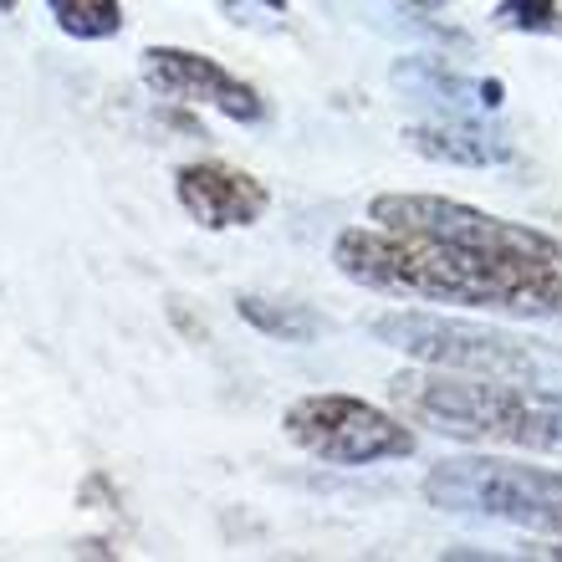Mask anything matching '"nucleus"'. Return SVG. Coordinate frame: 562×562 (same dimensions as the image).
<instances>
[{"label": "nucleus", "mask_w": 562, "mask_h": 562, "mask_svg": "<svg viewBox=\"0 0 562 562\" xmlns=\"http://www.w3.org/2000/svg\"><path fill=\"white\" fill-rule=\"evenodd\" d=\"M333 267L379 296L445 302V307L502 312V317H558L562 312V251H512V246H465V240L348 225L333 240Z\"/></svg>", "instance_id": "1"}, {"label": "nucleus", "mask_w": 562, "mask_h": 562, "mask_svg": "<svg viewBox=\"0 0 562 562\" xmlns=\"http://www.w3.org/2000/svg\"><path fill=\"white\" fill-rule=\"evenodd\" d=\"M491 21L517 36H558L562 31V0H496Z\"/></svg>", "instance_id": "13"}, {"label": "nucleus", "mask_w": 562, "mask_h": 562, "mask_svg": "<svg viewBox=\"0 0 562 562\" xmlns=\"http://www.w3.org/2000/svg\"><path fill=\"white\" fill-rule=\"evenodd\" d=\"M394 82H400L404 92L425 98V103L465 108V113H496V108H502V82L460 77L445 57H404L400 67H394Z\"/></svg>", "instance_id": "10"}, {"label": "nucleus", "mask_w": 562, "mask_h": 562, "mask_svg": "<svg viewBox=\"0 0 562 562\" xmlns=\"http://www.w3.org/2000/svg\"><path fill=\"white\" fill-rule=\"evenodd\" d=\"M15 5H21V0H0V11H15Z\"/></svg>", "instance_id": "15"}, {"label": "nucleus", "mask_w": 562, "mask_h": 562, "mask_svg": "<svg viewBox=\"0 0 562 562\" xmlns=\"http://www.w3.org/2000/svg\"><path fill=\"white\" fill-rule=\"evenodd\" d=\"M389 404L409 425L460 445L562 450V384H517L486 373L415 369L389 379Z\"/></svg>", "instance_id": "2"}, {"label": "nucleus", "mask_w": 562, "mask_h": 562, "mask_svg": "<svg viewBox=\"0 0 562 562\" xmlns=\"http://www.w3.org/2000/svg\"><path fill=\"white\" fill-rule=\"evenodd\" d=\"M281 429L296 450H307L323 465H379V460L415 456L409 419L358 394H338V389L292 400L281 415Z\"/></svg>", "instance_id": "5"}, {"label": "nucleus", "mask_w": 562, "mask_h": 562, "mask_svg": "<svg viewBox=\"0 0 562 562\" xmlns=\"http://www.w3.org/2000/svg\"><path fill=\"white\" fill-rule=\"evenodd\" d=\"M369 333L384 348H400L425 369L486 373V379H517V384H562V348L537 338H517L506 327L460 323L440 312H379Z\"/></svg>", "instance_id": "3"}, {"label": "nucleus", "mask_w": 562, "mask_h": 562, "mask_svg": "<svg viewBox=\"0 0 562 562\" xmlns=\"http://www.w3.org/2000/svg\"><path fill=\"white\" fill-rule=\"evenodd\" d=\"M138 77L144 88L164 103L184 108H210L231 123H267V98L236 77L225 61L190 52V46H144L138 52Z\"/></svg>", "instance_id": "6"}, {"label": "nucleus", "mask_w": 562, "mask_h": 562, "mask_svg": "<svg viewBox=\"0 0 562 562\" xmlns=\"http://www.w3.org/2000/svg\"><path fill=\"white\" fill-rule=\"evenodd\" d=\"M404 144L415 148L419 159L460 164V169H496V164L517 159V144L502 123H491L486 113H465V108H445L425 123H409Z\"/></svg>", "instance_id": "9"}, {"label": "nucleus", "mask_w": 562, "mask_h": 562, "mask_svg": "<svg viewBox=\"0 0 562 562\" xmlns=\"http://www.w3.org/2000/svg\"><path fill=\"white\" fill-rule=\"evenodd\" d=\"M404 5H409V11H445L450 0H404Z\"/></svg>", "instance_id": "14"}, {"label": "nucleus", "mask_w": 562, "mask_h": 562, "mask_svg": "<svg viewBox=\"0 0 562 562\" xmlns=\"http://www.w3.org/2000/svg\"><path fill=\"white\" fill-rule=\"evenodd\" d=\"M175 200L200 231H246L267 215L271 190L225 159H194L175 169Z\"/></svg>", "instance_id": "8"}, {"label": "nucleus", "mask_w": 562, "mask_h": 562, "mask_svg": "<svg viewBox=\"0 0 562 562\" xmlns=\"http://www.w3.org/2000/svg\"><path fill=\"white\" fill-rule=\"evenodd\" d=\"M425 502L450 517H486L562 537V471L512 456H450L419 481Z\"/></svg>", "instance_id": "4"}, {"label": "nucleus", "mask_w": 562, "mask_h": 562, "mask_svg": "<svg viewBox=\"0 0 562 562\" xmlns=\"http://www.w3.org/2000/svg\"><path fill=\"white\" fill-rule=\"evenodd\" d=\"M369 221L389 231H425V236L465 240V246H512V251H562V240L521 221H502L491 210L445 194H373Z\"/></svg>", "instance_id": "7"}, {"label": "nucleus", "mask_w": 562, "mask_h": 562, "mask_svg": "<svg viewBox=\"0 0 562 562\" xmlns=\"http://www.w3.org/2000/svg\"><path fill=\"white\" fill-rule=\"evenodd\" d=\"M46 11L72 42H113L123 31V0H46Z\"/></svg>", "instance_id": "12"}, {"label": "nucleus", "mask_w": 562, "mask_h": 562, "mask_svg": "<svg viewBox=\"0 0 562 562\" xmlns=\"http://www.w3.org/2000/svg\"><path fill=\"white\" fill-rule=\"evenodd\" d=\"M240 323H251L261 338L277 342H312L327 333V317L307 302H281V296H261V292H240L236 296Z\"/></svg>", "instance_id": "11"}]
</instances>
